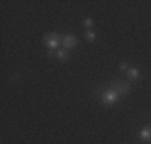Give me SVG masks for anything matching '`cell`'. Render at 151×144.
I'll return each instance as SVG.
<instances>
[{
  "label": "cell",
  "mask_w": 151,
  "mask_h": 144,
  "mask_svg": "<svg viewBox=\"0 0 151 144\" xmlns=\"http://www.w3.org/2000/svg\"><path fill=\"white\" fill-rule=\"evenodd\" d=\"M84 37H85V40L93 42V40L96 38V34H95V32H93L92 29H90V31H85V35H84Z\"/></svg>",
  "instance_id": "ba28073f"
},
{
  "label": "cell",
  "mask_w": 151,
  "mask_h": 144,
  "mask_svg": "<svg viewBox=\"0 0 151 144\" xmlns=\"http://www.w3.org/2000/svg\"><path fill=\"white\" fill-rule=\"evenodd\" d=\"M119 69H121L122 72H127V71H129V64H127V63H121V64H119Z\"/></svg>",
  "instance_id": "30bf717a"
},
{
  "label": "cell",
  "mask_w": 151,
  "mask_h": 144,
  "mask_svg": "<svg viewBox=\"0 0 151 144\" xmlns=\"http://www.w3.org/2000/svg\"><path fill=\"white\" fill-rule=\"evenodd\" d=\"M56 58H58L60 61H68V59H69V51H68L66 48L56 50Z\"/></svg>",
  "instance_id": "8992f818"
},
{
  "label": "cell",
  "mask_w": 151,
  "mask_h": 144,
  "mask_svg": "<svg viewBox=\"0 0 151 144\" xmlns=\"http://www.w3.org/2000/svg\"><path fill=\"white\" fill-rule=\"evenodd\" d=\"M127 77L130 78V80H138V77H140V71L137 69V67H129V71H127Z\"/></svg>",
  "instance_id": "52a82bcc"
},
{
  "label": "cell",
  "mask_w": 151,
  "mask_h": 144,
  "mask_svg": "<svg viewBox=\"0 0 151 144\" xmlns=\"http://www.w3.org/2000/svg\"><path fill=\"white\" fill-rule=\"evenodd\" d=\"M140 138L143 141H151V128L150 127H145L140 130Z\"/></svg>",
  "instance_id": "5b68a950"
},
{
  "label": "cell",
  "mask_w": 151,
  "mask_h": 144,
  "mask_svg": "<svg viewBox=\"0 0 151 144\" xmlns=\"http://www.w3.org/2000/svg\"><path fill=\"white\" fill-rule=\"evenodd\" d=\"M117 99H119V93H116L114 90L108 88L105 91L101 93V103L106 104V106H113V104L117 103Z\"/></svg>",
  "instance_id": "7a4b0ae2"
},
{
  "label": "cell",
  "mask_w": 151,
  "mask_h": 144,
  "mask_svg": "<svg viewBox=\"0 0 151 144\" xmlns=\"http://www.w3.org/2000/svg\"><path fill=\"white\" fill-rule=\"evenodd\" d=\"M61 45H63V48L69 50V48H74L76 45H77V37L73 34H66L63 35V42H61Z\"/></svg>",
  "instance_id": "277c9868"
},
{
  "label": "cell",
  "mask_w": 151,
  "mask_h": 144,
  "mask_svg": "<svg viewBox=\"0 0 151 144\" xmlns=\"http://www.w3.org/2000/svg\"><path fill=\"white\" fill-rule=\"evenodd\" d=\"M84 26L87 27V31H90V29L93 27V19H90V18H87V19H84Z\"/></svg>",
  "instance_id": "9c48e42d"
},
{
  "label": "cell",
  "mask_w": 151,
  "mask_h": 144,
  "mask_svg": "<svg viewBox=\"0 0 151 144\" xmlns=\"http://www.w3.org/2000/svg\"><path fill=\"white\" fill-rule=\"evenodd\" d=\"M61 42H63V35L56 34V32H50V34L44 35V43L48 46V50H56Z\"/></svg>",
  "instance_id": "6da1fadb"
},
{
  "label": "cell",
  "mask_w": 151,
  "mask_h": 144,
  "mask_svg": "<svg viewBox=\"0 0 151 144\" xmlns=\"http://www.w3.org/2000/svg\"><path fill=\"white\" fill-rule=\"evenodd\" d=\"M109 88L114 90L116 93H119V96H121V95H127V93H130V85H129L125 80H116V82H113Z\"/></svg>",
  "instance_id": "3957f363"
}]
</instances>
